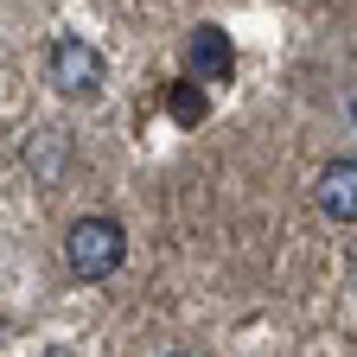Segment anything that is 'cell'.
Wrapping results in <instances>:
<instances>
[{"label":"cell","mask_w":357,"mask_h":357,"mask_svg":"<svg viewBox=\"0 0 357 357\" xmlns=\"http://www.w3.org/2000/svg\"><path fill=\"white\" fill-rule=\"evenodd\" d=\"M351 287H357V275H351Z\"/></svg>","instance_id":"cell-5"},{"label":"cell","mask_w":357,"mask_h":357,"mask_svg":"<svg viewBox=\"0 0 357 357\" xmlns=\"http://www.w3.org/2000/svg\"><path fill=\"white\" fill-rule=\"evenodd\" d=\"M312 198H319V211L332 223H357V160H332L319 172V185H312Z\"/></svg>","instance_id":"cell-3"},{"label":"cell","mask_w":357,"mask_h":357,"mask_svg":"<svg viewBox=\"0 0 357 357\" xmlns=\"http://www.w3.org/2000/svg\"><path fill=\"white\" fill-rule=\"evenodd\" d=\"M185 58H192V70H198V77H211V83H223V77L236 70V52H230V38H223L217 26H198V32H192Z\"/></svg>","instance_id":"cell-4"},{"label":"cell","mask_w":357,"mask_h":357,"mask_svg":"<svg viewBox=\"0 0 357 357\" xmlns=\"http://www.w3.org/2000/svg\"><path fill=\"white\" fill-rule=\"evenodd\" d=\"M121 255H128V236L115 217H77L64 230V268L77 281H109L121 268Z\"/></svg>","instance_id":"cell-1"},{"label":"cell","mask_w":357,"mask_h":357,"mask_svg":"<svg viewBox=\"0 0 357 357\" xmlns=\"http://www.w3.org/2000/svg\"><path fill=\"white\" fill-rule=\"evenodd\" d=\"M45 70H52V89H58V96L89 102V96L102 89V70H109V64H102V52H96L89 38H58L52 58H45Z\"/></svg>","instance_id":"cell-2"}]
</instances>
